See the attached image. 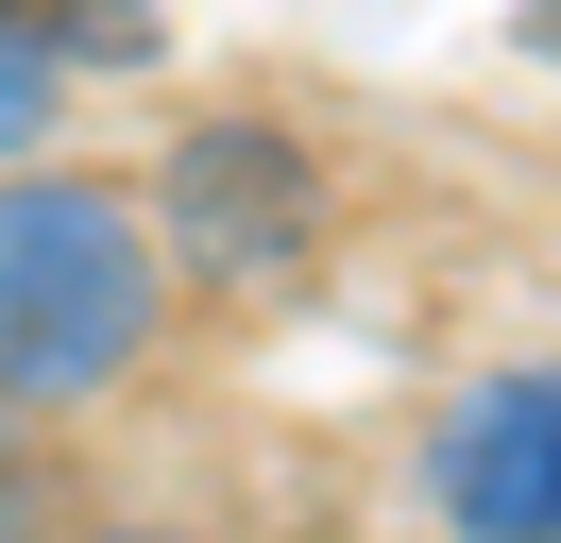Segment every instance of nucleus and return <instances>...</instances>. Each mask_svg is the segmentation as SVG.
<instances>
[{
	"label": "nucleus",
	"instance_id": "2",
	"mask_svg": "<svg viewBox=\"0 0 561 543\" xmlns=\"http://www.w3.org/2000/svg\"><path fill=\"white\" fill-rule=\"evenodd\" d=\"M307 221H323V187H307V153H289L273 119H205L171 170H153V238H171L187 272H221V289L289 272V255H307Z\"/></svg>",
	"mask_w": 561,
	"mask_h": 543
},
{
	"label": "nucleus",
	"instance_id": "4",
	"mask_svg": "<svg viewBox=\"0 0 561 543\" xmlns=\"http://www.w3.org/2000/svg\"><path fill=\"white\" fill-rule=\"evenodd\" d=\"M51 85H69V51H51V34L18 18V34H0V153H18V136L51 119Z\"/></svg>",
	"mask_w": 561,
	"mask_h": 543
},
{
	"label": "nucleus",
	"instance_id": "7",
	"mask_svg": "<svg viewBox=\"0 0 561 543\" xmlns=\"http://www.w3.org/2000/svg\"><path fill=\"white\" fill-rule=\"evenodd\" d=\"M527 51H561V0H527Z\"/></svg>",
	"mask_w": 561,
	"mask_h": 543
},
{
	"label": "nucleus",
	"instance_id": "1",
	"mask_svg": "<svg viewBox=\"0 0 561 543\" xmlns=\"http://www.w3.org/2000/svg\"><path fill=\"white\" fill-rule=\"evenodd\" d=\"M153 339V221L85 170L0 187V407H85Z\"/></svg>",
	"mask_w": 561,
	"mask_h": 543
},
{
	"label": "nucleus",
	"instance_id": "6",
	"mask_svg": "<svg viewBox=\"0 0 561 543\" xmlns=\"http://www.w3.org/2000/svg\"><path fill=\"white\" fill-rule=\"evenodd\" d=\"M119 34H137V18H119V0H85V51H119Z\"/></svg>",
	"mask_w": 561,
	"mask_h": 543
},
{
	"label": "nucleus",
	"instance_id": "5",
	"mask_svg": "<svg viewBox=\"0 0 561 543\" xmlns=\"http://www.w3.org/2000/svg\"><path fill=\"white\" fill-rule=\"evenodd\" d=\"M0 543H51V441L0 407Z\"/></svg>",
	"mask_w": 561,
	"mask_h": 543
},
{
	"label": "nucleus",
	"instance_id": "8",
	"mask_svg": "<svg viewBox=\"0 0 561 543\" xmlns=\"http://www.w3.org/2000/svg\"><path fill=\"white\" fill-rule=\"evenodd\" d=\"M103 543H171V527H103Z\"/></svg>",
	"mask_w": 561,
	"mask_h": 543
},
{
	"label": "nucleus",
	"instance_id": "3",
	"mask_svg": "<svg viewBox=\"0 0 561 543\" xmlns=\"http://www.w3.org/2000/svg\"><path fill=\"white\" fill-rule=\"evenodd\" d=\"M425 509H443L459 543H561V357L443 407V441H425Z\"/></svg>",
	"mask_w": 561,
	"mask_h": 543
}]
</instances>
